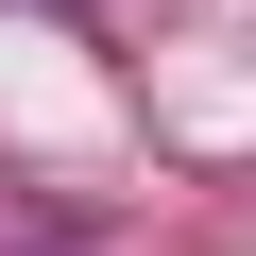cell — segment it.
Returning <instances> with one entry per match:
<instances>
[{
  "instance_id": "1",
  "label": "cell",
  "mask_w": 256,
  "mask_h": 256,
  "mask_svg": "<svg viewBox=\"0 0 256 256\" xmlns=\"http://www.w3.org/2000/svg\"><path fill=\"white\" fill-rule=\"evenodd\" d=\"M0 256H52V222H34V205H18V188H0Z\"/></svg>"
}]
</instances>
